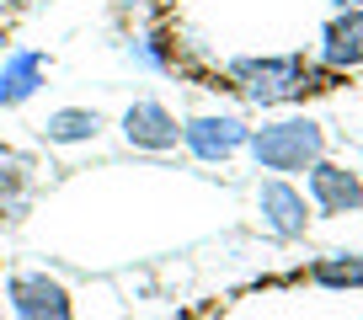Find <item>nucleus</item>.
I'll use <instances>...</instances> for the list:
<instances>
[{
	"label": "nucleus",
	"instance_id": "4",
	"mask_svg": "<svg viewBox=\"0 0 363 320\" xmlns=\"http://www.w3.org/2000/svg\"><path fill=\"white\" fill-rule=\"evenodd\" d=\"M257 208H262V224L278 240H299L310 229V198L299 193L289 176H267V182L257 187Z\"/></svg>",
	"mask_w": 363,
	"mask_h": 320
},
{
	"label": "nucleus",
	"instance_id": "11",
	"mask_svg": "<svg viewBox=\"0 0 363 320\" xmlns=\"http://www.w3.org/2000/svg\"><path fill=\"white\" fill-rule=\"evenodd\" d=\"M320 288H363V251H331L310 267Z\"/></svg>",
	"mask_w": 363,
	"mask_h": 320
},
{
	"label": "nucleus",
	"instance_id": "9",
	"mask_svg": "<svg viewBox=\"0 0 363 320\" xmlns=\"http://www.w3.org/2000/svg\"><path fill=\"white\" fill-rule=\"evenodd\" d=\"M320 64L326 69H358L363 64V11H337L320 33Z\"/></svg>",
	"mask_w": 363,
	"mask_h": 320
},
{
	"label": "nucleus",
	"instance_id": "2",
	"mask_svg": "<svg viewBox=\"0 0 363 320\" xmlns=\"http://www.w3.org/2000/svg\"><path fill=\"white\" fill-rule=\"evenodd\" d=\"M230 80L240 86L246 102L284 107V102H299V96L310 91L315 69H310L299 54H272V59H235V64H230Z\"/></svg>",
	"mask_w": 363,
	"mask_h": 320
},
{
	"label": "nucleus",
	"instance_id": "5",
	"mask_svg": "<svg viewBox=\"0 0 363 320\" xmlns=\"http://www.w3.org/2000/svg\"><path fill=\"white\" fill-rule=\"evenodd\" d=\"M305 198L320 214H358L363 208V176L337 166V160H315L305 176Z\"/></svg>",
	"mask_w": 363,
	"mask_h": 320
},
{
	"label": "nucleus",
	"instance_id": "7",
	"mask_svg": "<svg viewBox=\"0 0 363 320\" xmlns=\"http://www.w3.org/2000/svg\"><path fill=\"white\" fill-rule=\"evenodd\" d=\"M123 139H128L134 149H177L182 123H177V113H171L166 102L145 96V102H134V107L123 113Z\"/></svg>",
	"mask_w": 363,
	"mask_h": 320
},
{
	"label": "nucleus",
	"instance_id": "6",
	"mask_svg": "<svg viewBox=\"0 0 363 320\" xmlns=\"http://www.w3.org/2000/svg\"><path fill=\"white\" fill-rule=\"evenodd\" d=\"M246 139H251V128L240 123L235 113H203V118H193V123H182V144L193 149L198 160H230V155H240L246 149Z\"/></svg>",
	"mask_w": 363,
	"mask_h": 320
},
{
	"label": "nucleus",
	"instance_id": "10",
	"mask_svg": "<svg viewBox=\"0 0 363 320\" xmlns=\"http://www.w3.org/2000/svg\"><path fill=\"white\" fill-rule=\"evenodd\" d=\"M96 134H102V113H91V107H59L43 118L48 144H91Z\"/></svg>",
	"mask_w": 363,
	"mask_h": 320
},
{
	"label": "nucleus",
	"instance_id": "12",
	"mask_svg": "<svg viewBox=\"0 0 363 320\" xmlns=\"http://www.w3.org/2000/svg\"><path fill=\"white\" fill-rule=\"evenodd\" d=\"M27 208V160L0 149V219H16Z\"/></svg>",
	"mask_w": 363,
	"mask_h": 320
},
{
	"label": "nucleus",
	"instance_id": "14",
	"mask_svg": "<svg viewBox=\"0 0 363 320\" xmlns=\"http://www.w3.org/2000/svg\"><path fill=\"white\" fill-rule=\"evenodd\" d=\"M118 6H134V0H118Z\"/></svg>",
	"mask_w": 363,
	"mask_h": 320
},
{
	"label": "nucleus",
	"instance_id": "8",
	"mask_svg": "<svg viewBox=\"0 0 363 320\" xmlns=\"http://www.w3.org/2000/svg\"><path fill=\"white\" fill-rule=\"evenodd\" d=\"M48 80V59L38 48H11V54L0 59V107H22L43 91Z\"/></svg>",
	"mask_w": 363,
	"mask_h": 320
},
{
	"label": "nucleus",
	"instance_id": "15",
	"mask_svg": "<svg viewBox=\"0 0 363 320\" xmlns=\"http://www.w3.org/2000/svg\"><path fill=\"white\" fill-rule=\"evenodd\" d=\"M0 267H6V256H0Z\"/></svg>",
	"mask_w": 363,
	"mask_h": 320
},
{
	"label": "nucleus",
	"instance_id": "1",
	"mask_svg": "<svg viewBox=\"0 0 363 320\" xmlns=\"http://www.w3.org/2000/svg\"><path fill=\"white\" fill-rule=\"evenodd\" d=\"M251 160L272 176H289V171H310L320 155H326V128L315 118H278V123H262L251 128L246 139Z\"/></svg>",
	"mask_w": 363,
	"mask_h": 320
},
{
	"label": "nucleus",
	"instance_id": "3",
	"mask_svg": "<svg viewBox=\"0 0 363 320\" xmlns=\"http://www.w3.org/2000/svg\"><path fill=\"white\" fill-rule=\"evenodd\" d=\"M6 309L11 320H75V299L43 267H22L6 278Z\"/></svg>",
	"mask_w": 363,
	"mask_h": 320
},
{
	"label": "nucleus",
	"instance_id": "13",
	"mask_svg": "<svg viewBox=\"0 0 363 320\" xmlns=\"http://www.w3.org/2000/svg\"><path fill=\"white\" fill-rule=\"evenodd\" d=\"M337 6L342 11H363V0H337Z\"/></svg>",
	"mask_w": 363,
	"mask_h": 320
}]
</instances>
